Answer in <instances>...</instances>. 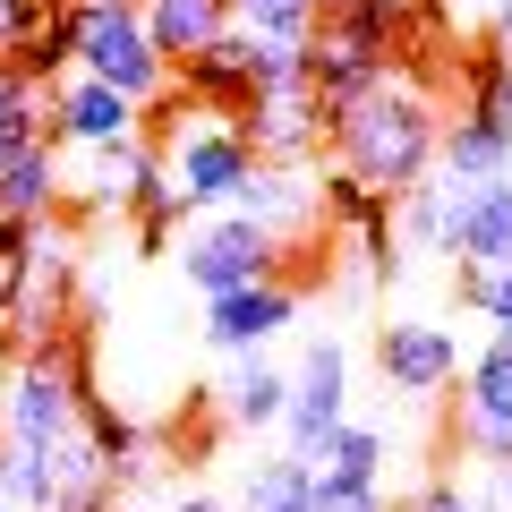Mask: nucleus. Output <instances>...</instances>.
I'll return each instance as SVG.
<instances>
[{
	"label": "nucleus",
	"mask_w": 512,
	"mask_h": 512,
	"mask_svg": "<svg viewBox=\"0 0 512 512\" xmlns=\"http://www.w3.org/2000/svg\"><path fill=\"white\" fill-rule=\"evenodd\" d=\"M60 188H69V180H60V146L43 137V146H26L18 163L0 171V214H9V222H43L60 205Z\"/></svg>",
	"instance_id": "nucleus-17"
},
{
	"label": "nucleus",
	"mask_w": 512,
	"mask_h": 512,
	"mask_svg": "<svg viewBox=\"0 0 512 512\" xmlns=\"http://www.w3.org/2000/svg\"><path fill=\"white\" fill-rule=\"evenodd\" d=\"M316 9H342V0H316Z\"/></svg>",
	"instance_id": "nucleus-33"
},
{
	"label": "nucleus",
	"mask_w": 512,
	"mask_h": 512,
	"mask_svg": "<svg viewBox=\"0 0 512 512\" xmlns=\"http://www.w3.org/2000/svg\"><path fill=\"white\" fill-rule=\"evenodd\" d=\"M350 427V350L333 333H316L291 367V410H282V436L299 461H325V444Z\"/></svg>",
	"instance_id": "nucleus-6"
},
{
	"label": "nucleus",
	"mask_w": 512,
	"mask_h": 512,
	"mask_svg": "<svg viewBox=\"0 0 512 512\" xmlns=\"http://www.w3.org/2000/svg\"><path fill=\"white\" fill-rule=\"evenodd\" d=\"M18 94H35V77H18V69H9V60H0V111L18 103Z\"/></svg>",
	"instance_id": "nucleus-29"
},
{
	"label": "nucleus",
	"mask_w": 512,
	"mask_h": 512,
	"mask_svg": "<svg viewBox=\"0 0 512 512\" xmlns=\"http://www.w3.org/2000/svg\"><path fill=\"white\" fill-rule=\"evenodd\" d=\"M393 512H478V504H470V487H453V478H427V487L410 495V504H393Z\"/></svg>",
	"instance_id": "nucleus-28"
},
{
	"label": "nucleus",
	"mask_w": 512,
	"mask_h": 512,
	"mask_svg": "<svg viewBox=\"0 0 512 512\" xmlns=\"http://www.w3.org/2000/svg\"><path fill=\"white\" fill-rule=\"evenodd\" d=\"M171 512H239V504H222V495H180Z\"/></svg>",
	"instance_id": "nucleus-30"
},
{
	"label": "nucleus",
	"mask_w": 512,
	"mask_h": 512,
	"mask_svg": "<svg viewBox=\"0 0 512 512\" xmlns=\"http://www.w3.org/2000/svg\"><path fill=\"white\" fill-rule=\"evenodd\" d=\"M239 512H316V461H299V453L248 461V487H239Z\"/></svg>",
	"instance_id": "nucleus-18"
},
{
	"label": "nucleus",
	"mask_w": 512,
	"mask_h": 512,
	"mask_svg": "<svg viewBox=\"0 0 512 512\" xmlns=\"http://www.w3.org/2000/svg\"><path fill=\"white\" fill-rule=\"evenodd\" d=\"M43 137H52V111H43V86H35V94H18V103L0 111V171L18 163L26 146H43Z\"/></svg>",
	"instance_id": "nucleus-26"
},
{
	"label": "nucleus",
	"mask_w": 512,
	"mask_h": 512,
	"mask_svg": "<svg viewBox=\"0 0 512 512\" xmlns=\"http://www.w3.org/2000/svg\"><path fill=\"white\" fill-rule=\"evenodd\" d=\"M393 248H419V256L436 248L444 256V180H436V171L393 197Z\"/></svg>",
	"instance_id": "nucleus-21"
},
{
	"label": "nucleus",
	"mask_w": 512,
	"mask_h": 512,
	"mask_svg": "<svg viewBox=\"0 0 512 512\" xmlns=\"http://www.w3.org/2000/svg\"><path fill=\"white\" fill-rule=\"evenodd\" d=\"M69 436H86V384L60 350H26L0 384V444L26 453H60Z\"/></svg>",
	"instance_id": "nucleus-5"
},
{
	"label": "nucleus",
	"mask_w": 512,
	"mask_h": 512,
	"mask_svg": "<svg viewBox=\"0 0 512 512\" xmlns=\"http://www.w3.org/2000/svg\"><path fill=\"white\" fill-rule=\"evenodd\" d=\"M333 26H350V35H367V43H393L410 35V18H419V0H342V9H325Z\"/></svg>",
	"instance_id": "nucleus-23"
},
{
	"label": "nucleus",
	"mask_w": 512,
	"mask_h": 512,
	"mask_svg": "<svg viewBox=\"0 0 512 512\" xmlns=\"http://www.w3.org/2000/svg\"><path fill=\"white\" fill-rule=\"evenodd\" d=\"M444 256L453 265H512V171L504 180H444Z\"/></svg>",
	"instance_id": "nucleus-9"
},
{
	"label": "nucleus",
	"mask_w": 512,
	"mask_h": 512,
	"mask_svg": "<svg viewBox=\"0 0 512 512\" xmlns=\"http://www.w3.org/2000/svg\"><path fill=\"white\" fill-rule=\"evenodd\" d=\"M282 248H291L282 231H265V222H248L239 205H222V214H197L180 231L171 265H180V282L197 299H222V291H248V282H274L282 274Z\"/></svg>",
	"instance_id": "nucleus-4"
},
{
	"label": "nucleus",
	"mask_w": 512,
	"mask_h": 512,
	"mask_svg": "<svg viewBox=\"0 0 512 512\" xmlns=\"http://www.w3.org/2000/svg\"><path fill=\"white\" fill-rule=\"evenodd\" d=\"M0 512H18V504H9V487H0Z\"/></svg>",
	"instance_id": "nucleus-32"
},
{
	"label": "nucleus",
	"mask_w": 512,
	"mask_h": 512,
	"mask_svg": "<svg viewBox=\"0 0 512 512\" xmlns=\"http://www.w3.org/2000/svg\"><path fill=\"white\" fill-rule=\"evenodd\" d=\"M376 367L393 393L427 402V393H444L461 376V342L444 325H427V316H393V325H376Z\"/></svg>",
	"instance_id": "nucleus-11"
},
{
	"label": "nucleus",
	"mask_w": 512,
	"mask_h": 512,
	"mask_svg": "<svg viewBox=\"0 0 512 512\" xmlns=\"http://www.w3.org/2000/svg\"><path fill=\"white\" fill-rule=\"evenodd\" d=\"M239 128H248L256 163H308L316 146H325V94H316V77H291V86H265L248 111H231Z\"/></svg>",
	"instance_id": "nucleus-10"
},
{
	"label": "nucleus",
	"mask_w": 512,
	"mask_h": 512,
	"mask_svg": "<svg viewBox=\"0 0 512 512\" xmlns=\"http://www.w3.org/2000/svg\"><path fill=\"white\" fill-rule=\"evenodd\" d=\"M239 214L265 222V231H282V239H299V231L325 222V180H316L308 163H256L248 188H239Z\"/></svg>",
	"instance_id": "nucleus-13"
},
{
	"label": "nucleus",
	"mask_w": 512,
	"mask_h": 512,
	"mask_svg": "<svg viewBox=\"0 0 512 512\" xmlns=\"http://www.w3.org/2000/svg\"><path fill=\"white\" fill-rule=\"evenodd\" d=\"M43 9H69V0H43Z\"/></svg>",
	"instance_id": "nucleus-34"
},
{
	"label": "nucleus",
	"mask_w": 512,
	"mask_h": 512,
	"mask_svg": "<svg viewBox=\"0 0 512 512\" xmlns=\"http://www.w3.org/2000/svg\"><path fill=\"white\" fill-rule=\"evenodd\" d=\"M146 111H154V154H163L171 197H180L188 214H222V205H239V188H248V171H256L248 128H239L231 111L197 103L180 77H171V94L146 103Z\"/></svg>",
	"instance_id": "nucleus-2"
},
{
	"label": "nucleus",
	"mask_w": 512,
	"mask_h": 512,
	"mask_svg": "<svg viewBox=\"0 0 512 512\" xmlns=\"http://www.w3.org/2000/svg\"><path fill=\"white\" fill-rule=\"evenodd\" d=\"M325 137H333V171L367 180L376 197H402V188H419L427 171H436L444 111L427 103L419 77L384 69L367 94H350V103H333V111H325Z\"/></svg>",
	"instance_id": "nucleus-1"
},
{
	"label": "nucleus",
	"mask_w": 512,
	"mask_h": 512,
	"mask_svg": "<svg viewBox=\"0 0 512 512\" xmlns=\"http://www.w3.org/2000/svg\"><path fill=\"white\" fill-rule=\"evenodd\" d=\"M436 171L444 180H504L512 171V120H487V111L461 103V120H444Z\"/></svg>",
	"instance_id": "nucleus-14"
},
{
	"label": "nucleus",
	"mask_w": 512,
	"mask_h": 512,
	"mask_svg": "<svg viewBox=\"0 0 512 512\" xmlns=\"http://www.w3.org/2000/svg\"><path fill=\"white\" fill-rule=\"evenodd\" d=\"M282 325H299V282H248V291H222L205 299V342L222 350V359H248V350H265Z\"/></svg>",
	"instance_id": "nucleus-12"
},
{
	"label": "nucleus",
	"mask_w": 512,
	"mask_h": 512,
	"mask_svg": "<svg viewBox=\"0 0 512 512\" xmlns=\"http://www.w3.org/2000/svg\"><path fill=\"white\" fill-rule=\"evenodd\" d=\"M43 111H52V146H60V154H103V146H128V137H146V111L128 103L120 86L86 77V69L52 77Z\"/></svg>",
	"instance_id": "nucleus-7"
},
{
	"label": "nucleus",
	"mask_w": 512,
	"mask_h": 512,
	"mask_svg": "<svg viewBox=\"0 0 512 512\" xmlns=\"http://www.w3.org/2000/svg\"><path fill=\"white\" fill-rule=\"evenodd\" d=\"M495 504L512 512V461H504V470H495Z\"/></svg>",
	"instance_id": "nucleus-31"
},
{
	"label": "nucleus",
	"mask_w": 512,
	"mask_h": 512,
	"mask_svg": "<svg viewBox=\"0 0 512 512\" xmlns=\"http://www.w3.org/2000/svg\"><path fill=\"white\" fill-rule=\"evenodd\" d=\"M461 308H478L512 342V265H461Z\"/></svg>",
	"instance_id": "nucleus-25"
},
{
	"label": "nucleus",
	"mask_w": 512,
	"mask_h": 512,
	"mask_svg": "<svg viewBox=\"0 0 512 512\" xmlns=\"http://www.w3.org/2000/svg\"><path fill=\"white\" fill-rule=\"evenodd\" d=\"M453 436H461V453L495 461V470L512 461V342H504V333H487V350L461 367V419H453Z\"/></svg>",
	"instance_id": "nucleus-8"
},
{
	"label": "nucleus",
	"mask_w": 512,
	"mask_h": 512,
	"mask_svg": "<svg viewBox=\"0 0 512 512\" xmlns=\"http://www.w3.org/2000/svg\"><path fill=\"white\" fill-rule=\"evenodd\" d=\"M137 18H146L154 52H163L171 69H188V60L231 26V0H137Z\"/></svg>",
	"instance_id": "nucleus-16"
},
{
	"label": "nucleus",
	"mask_w": 512,
	"mask_h": 512,
	"mask_svg": "<svg viewBox=\"0 0 512 512\" xmlns=\"http://www.w3.org/2000/svg\"><path fill=\"white\" fill-rule=\"evenodd\" d=\"M0 487L18 512H52V453H26V444H0Z\"/></svg>",
	"instance_id": "nucleus-24"
},
{
	"label": "nucleus",
	"mask_w": 512,
	"mask_h": 512,
	"mask_svg": "<svg viewBox=\"0 0 512 512\" xmlns=\"http://www.w3.org/2000/svg\"><path fill=\"white\" fill-rule=\"evenodd\" d=\"M43 18H52V9H43V0H0V60L18 52V43H26V35H35V26H43Z\"/></svg>",
	"instance_id": "nucleus-27"
},
{
	"label": "nucleus",
	"mask_w": 512,
	"mask_h": 512,
	"mask_svg": "<svg viewBox=\"0 0 512 512\" xmlns=\"http://www.w3.org/2000/svg\"><path fill=\"white\" fill-rule=\"evenodd\" d=\"M69 18H77V69H86V77L120 86L137 111L171 94V77H180V69L154 52L146 18H137V0H69Z\"/></svg>",
	"instance_id": "nucleus-3"
},
{
	"label": "nucleus",
	"mask_w": 512,
	"mask_h": 512,
	"mask_svg": "<svg viewBox=\"0 0 512 512\" xmlns=\"http://www.w3.org/2000/svg\"><path fill=\"white\" fill-rule=\"evenodd\" d=\"M86 436H94V453H103L111 470L146 478V436H137V419H120V410H111V402H94V393H86Z\"/></svg>",
	"instance_id": "nucleus-22"
},
{
	"label": "nucleus",
	"mask_w": 512,
	"mask_h": 512,
	"mask_svg": "<svg viewBox=\"0 0 512 512\" xmlns=\"http://www.w3.org/2000/svg\"><path fill=\"white\" fill-rule=\"evenodd\" d=\"M214 393H222V419H231L239 436H256V427H282V410H291V376H282L265 350L231 359V376H222Z\"/></svg>",
	"instance_id": "nucleus-15"
},
{
	"label": "nucleus",
	"mask_w": 512,
	"mask_h": 512,
	"mask_svg": "<svg viewBox=\"0 0 512 512\" xmlns=\"http://www.w3.org/2000/svg\"><path fill=\"white\" fill-rule=\"evenodd\" d=\"M9 69H18V77H35V86L69 77V69H77V18H69V9H52V18H43L35 35H26L18 52H9Z\"/></svg>",
	"instance_id": "nucleus-20"
},
{
	"label": "nucleus",
	"mask_w": 512,
	"mask_h": 512,
	"mask_svg": "<svg viewBox=\"0 0 512 512\" xmlns=\"http://www.w3.org/2000/svg\"><path fill=\"white\" fill-rule=\"evenodd\" d=\"M231 26L256 35V43H316L325 9L316 0H231Z\"/></svg>",
	"instance_id": "nucleus-19"
}]
</instances>
